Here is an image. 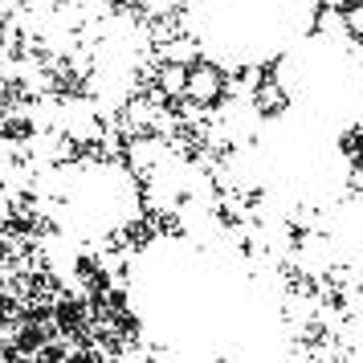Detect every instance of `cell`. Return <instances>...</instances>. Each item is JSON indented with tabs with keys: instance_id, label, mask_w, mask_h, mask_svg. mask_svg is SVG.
Instances as JSON below:
<instances>
[{
	"instance_id": "6",
	"label": "cell",
	"mask_w": 363,
	"mask_h": 363,
	"mask_svg": "<svg viewBox=\"0 0 363 363\" xmlns=\"http://www.w3.org/2000/svg\"><path fill=\"white\" fill-rule=\"evenodd\" d=\"M318 4H323V9H347L351 0H318Z\"/></svg>"
},
{
	"instance_id": "5",
	"label": "cell",
	"mask_w": 363,
	"mask_h": 363,
	"mask_svg": "<svg viewBox=\"0 0 363 363\" xmlns=\"http://www.w3.org/2000/svg\"><path fill=\"white\" fill-rule=\"evenodd\" d=\"M143 9H147L151 17H167V13L180 9V0H143Z\"/></svg>"
},
{
	"instance_id": "2",
	"label": "cell",
	"mask_w": 363,
	"mask_h": 363,
	"mask_svg": "<svg viewBox=\"0 0 363 363\" xmlns=\"http://www.w3.org/2000/svg\"><path fill=\"white\" fill-rule=\"evenodd\" d=\"M164 62H176V66H196V62H200V41H192V37H167Z\"/></svg>"
},
{
	"instance_id": "1",
	"label": "cell",
	"mask_w": 363,
	"mask_h": 363,
	"mask_svg": "<svg viewBox=\"0 0 363 363\" xmlns=\"http://www.w3.org/2000/svg\"><path fill=\"white\" fill-rule=\"evenodd\" d=\"M220 90H225V82H220V69H216V66H204V62L188 66V86H184V99H192V102H200V106H208V102L220 99Z\"/></svg>"
},
{
	"instance_id": "4",
	"label": "cell",
	"mask_w": 363,
	"mask_h": 363,
	"mask_svg": "<svg viewBox=\"0 0 363 363\" xmlns=\"http://www.w3.org/2000/svg\"><path fill=\"white\" fill-rule=\"evenodd\" d=\"M343 25H347V33L355 37V41H363V0H351L343 9Z\"/></svg>"
},
{
	"instance_id": "3",
	"label": "cell",
	"mask_w": 363,
	"mask_h": 363,
	"mask_svg": "<svg viewBox=\"0 0 363 363\" xmlns=\"http://www.w3.org/2000/svg\"><path fill=\"white\" fill-rule=\"evenodd\" d=\"M155 78H160V90H164V94H172V99H184V86H188V66L164 62Z\"/></svg>"
}]
</instances>
